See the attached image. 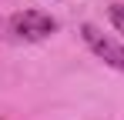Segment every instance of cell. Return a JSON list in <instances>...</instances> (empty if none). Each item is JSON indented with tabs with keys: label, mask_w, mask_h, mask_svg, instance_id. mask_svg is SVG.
Wrapping results in <instances>:
<instances>
[{
	"label": "cell",
	"mask_w": 124,
	"mask_h": 120,
	"mask_svg": "<svg viewBox=\"0 0 124 120\" xmlns=\"http://www.w3.org/2000/svg\"><path fill=\"white\" fill-rule=\"evenodd\" d=\"M57 30V20L44 10H17L10 17V33L17 40H44Z\"/></svg>",
	"instance_id": "6da1fadb"
},
{
	"label": "cell",
	"mask_w": 124,
	"mask_h": 120,
	"mask_svg": "<svg viewBox=\"0 0 124 120\" xmlns=\"http://www.w3.org/2000/svg\"><path fill=\"white\" fill-rule=\"evenodd\" d=\"M81 37H84V43H87V47H91L104 63H111L114 70H124V47L117 43V40L104 37L101 30L91 27V23H84V27H81Z\"/></svg>",
	"instance_id": "7a4b0ae2"
},
{
	"label": "cell",
	"mask_w": 124,
	"mask_h": 120,
	"mask_svg": "<svg viewBox=\"0 0 124 120\" xmlns=\"http://www.w3.org/2000/svg\"><path fill=\"white\" fill-rule=\"evenodd\" d=\"M111 23L124 33V3H114V7H111Z\"/></svg>",
	"instance_id": "3957f363"
}]
</instances>
